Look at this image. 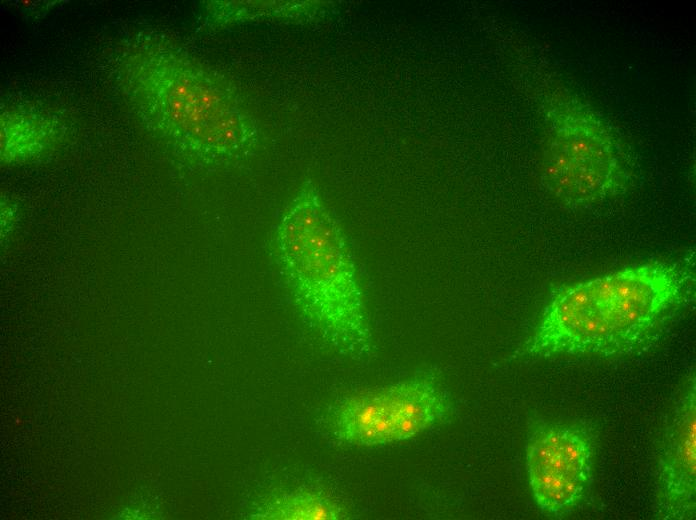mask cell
<instances>
[{"label":"cell","instance_id":"cell-1","mask_svg":"<svg viewBox=\"0 0 696 520\" xmlns=\"http://www.w3.org/2000/svg\"><path fill=\"white\" fill-rule=\"evenodd\" d=\"M117 85L143 124L203 164L235 163L260 141L237 89L165 35L140 31L116 48Z\"/></svg>","mask_w":696,"mask_h":520},{"label":"cell","instance_id":"cell-2","mask_svg":"<svg viewBox=\"0 0 696 520\" xmlns=\"http://www.w3.org/2000/svg\"><path fill=\"white\" fill-rule=\"evenodd\" d=\"M694 253L578 281L554 290L522 346L532 357L634 352L693 297Z\"/></svg>","mask_w":696,"mask_h":520},{"label":"cell","instance_id":"cell-3","mask_svg":"<svg viewBox=\"0 0 696 520\" xmlns=\"http://www.w3.org/2000/svg\"><path fill=\"white\" fill-rule=\"evenodd\" d=\"M276 261L305 320L341 354L373 348L356 266L339 222L317 186L305 181L274 232Z\"/></svg>","mask_w":696,"mask_h":520},{"label":"cell","instance_id":"cell-4","mask_svg":"<svg viewBox=\"0 0 696 520\" xmlns=\"http://www.w3.org/2000/svg\"><path fill=\"white\" fill-rule=\"evenodd\" d=\"M542 177L549 192L571 208L622 194L628 164L610 127L579 98L556 92L545 107Z\"/></svg>","mask_w":696,"mask_h":520},{"label":"cell","instance_id":"cell-5","mask_svg":"<svg viewBox=\"0 0 696 520\" xmlns=\"http://www.w3.org/2000/svg\"><path fill=\"white\" fill-rule=\"evenodd\" d=\"M452 414L448 393L432 374H419L339 401L329 427L340 442L374 446L411 438Z\"/></svg>","mask_w":696,"mask_h":520},{"label":"cell","instance_id":"cell-6","mask_svg":"<svg viewBox=\"0 0 696 520\" xmlns=\"http://www.w3.org/2000/svg\"><path fill=\"white\" fill-rule=\"evenodd\" d=\"M594 447L590 433L577 424L538 422L526 442V468L541 511L562 517L586 497L592 480Z\"/></svg>","mask_w":696,"mask_h":520},{"label":"cell","instance_id":"cell-7","mask_svg":"<svg viewBox=\"0 0 696 520\" xmlns=\"http://www.w3.org/2000/svg\"><path fill=\"white\" fill-rule=\"evenodd\" d=\"M696 386L691 377L665 428L658 460V509L664 519H691L696 490Z\"/></svg>","mask_w":696,"mask_h":520},{"label":"cell","instance_id":"cell-8","mask_svg":"<svg viewBox=\"0 0 696 520\" xmlns=\"http://www.w3.org/2000/svg\"><path fill=\"white\" fill-rule=\"evenodd\" d=\"M203 26L219 29L238 23L282 20L308 22L322 12L318 1H207Z\"/></svg>","mask_w":696,"mask_h":520},{"label":"cell","instance_id":"cell-9","mask_svg":"<svg viewBox=\"0 0 696 520\" xmlns=\"http://www.w3.org/2000/svg\"><path fill=\"white\" fill-rule=\"evenodd\" d=\"M61 129L51 117L34 109L1 113V159L15 162L40 154L59 138Z\"/></svg>","mask_w":696,"mask_h":520},{"label":"cell","instance_id":"cell-10","mask_svg":"<svg viewBox=\"0 0 696 520\" xmlns=\"http://www.w3.org/2000/svg\"><path fill=\"white\" fill-rule=\"evenodd\" d=\"M258 520H337L348 518L345 508L329 496L300 489L271 495L249 513Z\"/></svg>","mask_w":696,"mask_h":520}]
</instances>
